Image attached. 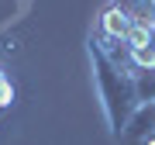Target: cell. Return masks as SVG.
I'll list each match as a JSON object with an SVG mask.
<instances>
[{
  "label": "cell",
  "mask_w": 155,
  "mask_h": 145,
  "mask_svg": "<svg viewBox=\"0 0 155 145\" xmlns=\"http://www.w3.org/2000/svg\"><path fill=\"white\" fill-rule=\"evenodd\" d=\"M90 38L124 49L138 69H155V0H107Z\"/></svg>",
  "instance_id": "obj_1"
},
{
  "label": "cell",
  "mask_w": 155,
  "mask_h": 145,
  "mask_svg": "<svg viewBox=\"0 0 155 145\" xmlns=\"http://www.w3.org/2000/svg\"><path fill=\"white\" fill-rule=\"evenodd\" d=\"M14 83H11V76H7V69L0 66V114L4 111H11V104H14Z\"/></svg>",
  "instance_id": "obj_2"
}]
</instances>
